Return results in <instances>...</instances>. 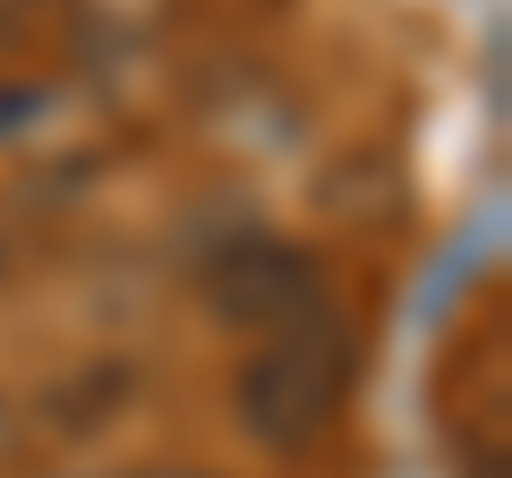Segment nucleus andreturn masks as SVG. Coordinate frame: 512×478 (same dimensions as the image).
<instances>
[]
</instances>
